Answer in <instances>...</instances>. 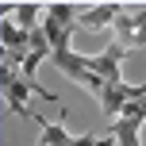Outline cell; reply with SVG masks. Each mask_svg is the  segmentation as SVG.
Returning a JSON list of instances; mask_svg holds the SVG:
<instances>
[{"mask_svg":"<svg viewBox=\"0 0 146 146\" xmlns=\"http://www.w3.org/2000/svg\"><path fill=\"white\" fill-rule=\"evenodd\" d=\"M135 19H139V31H135V46H146V8L135 12Z\"/></svg>","mask_w":146,"mask_h":146,"instance_id":"obj_10","label":"cell"},{"mask_svg":"<svg viewBox=\"0 0 146 146\" xmlns=\"http://www.w3.org/2000/svg\"><path fill=\"white\" fill-rule=\"evenodd\" d=\"M46 15H50V19H58L62 27H77V15H73V4H50V8H46Z\"/></svg>","mask_w":146,"mask_h":146,"instance_id":"obj_9","label":"cell"},{"mask_svg":"<svg viewBox=\"0 0 146 146\" xmlns=\"http://www.w3.org/2000/svg\"><path fill=\"white\" fill-rule=\"evenodd\" d=\"M0 88H4V104L15 111V115L38 119V115H31V108L23 104V100H27V92H35V88H31V81L23 77V73H15L12 66H0Z\"/></svg>","mask_w":146,"mask_h":146,"instance_id":"obj_3","label":"cell"},{"mask_svg":"<svg viewBox=\"0 0 146 146\" xmlns=\"http://www.w3.org/2000/svg\"><path fill=\"white\" fill-rule=\"evenodd\" d=\"M135 100H146V85H123V81H111V85H104V92H100V108H104V119L108 123H115L119 115H123V108L127 104H135Z\"/></svg>","mask_w":146,"mask_h":146,"instance_id":"obj_2","label":"cell"},{"mask_svg":"<svg viewBox=\"0 0 146 146\" xmlns=\"http://www.w3.org/2000/svg\"><path fill=\"white\" fill-rule=\"evenodd\" d=\"M123 54H127V46H119V42H111L104 54H96V58H88V69L96 73L100 81H119V62H123Z\"/></svg>","mask_w":146,"mask_h":146,"instance_id":"obj_5","label":"cell"},{"mask_svg":"<svg viewBox=\"0 0 146 146\" xmlns=\"http://www.w3.org/2000/svg\"><path fill=\"white\" fill-rule=\"evenodd\" d=\"M38 12H46V8H38V4H15V27L19 31H35L38 27Z\"/></svg>","mask_w":146,"mask_h":146,"instance_id":"obj_8","label":"cell"},{"mask_svg":"<svg viewBox=\"0 0 146 146\" xmlns=\"http://www.w3.org/2000/svg\"><path fill=\"white\" fill-rule=\"evenodd\" d=\"M119 12H123V4H96V8H88V12L77 15V27L104 31V27H111V23L119 19Z\"/></svg>","mask_w":146,"mask_h":146,"instance_id":"obj_6","label":"cell"},{"mask_svg":"<svg viewBox=\"0 0 146 146\" xmlns=\"http://www.w3.org/2000/svg\"><path fill=\"white\" fill-rule=\"evenodd\" d=\"M146 119V100H135L123 108V115L115 119V123H108V135L115 139V146H142L139 142V127Z\"/></svg>","mask_w":146,"mask_h":146,"instance_id":"obj_4","label":"cell"},{"mask_svg":"<svg viewBox=\"0 0 146 146\" xmlns=\"http://www.w3.org/2000/svg\"><path fill=\"white\" fill-rule=\"evenodd\" d=\"M50 62H54V66H58L62 73H66L69 81L85 85L88 92L100 100V92H104V85H108V81H100L92 69H88V58H85V54H73V50H54V54H50Z\"/></svg>","mask_w":146,"mask_h":146,"instance_id":"obj_1","label":"cell"},{"mask_svg":"<svg viewBox=\"0 0 146 146\" xmlns=\"http://www.w3.org/2000/svg\"><path fill=\"white\" fill-rule=\"evenodd\" d=\"M42 31H46V38H50V46H54V50H69L73 27H62L58 19H50V15H42Z\"/></svg>","mask_w":146,"mask_h":146,"instance_id":"obj_7","label":"cell"}]
</instances>
